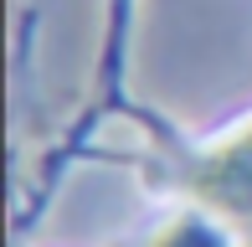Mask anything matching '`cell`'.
Returning <instances> with one entry per match:
<instances>
[{"mask_svg": "<svg viewBox=\"0 0 252 247\" xmlns=\"http://www.w3.org/2000/svg\"><path fill=\"white\" fill-rule=\"evenodd\" d=\"M170 181L196 211L232 227L237 237H247L252 232V119L232 124L211 144L190 150Z\"/></svg>", "mask_w": 252, "mask_h": 247, "instance_id": "cell-1", "label": "cell"}, {"mask_svg": "<svg viewBox=\"0 0 252 247\" xmlns=\"http://www.w3.org/2000/svg\"><path fill=\"white\" fill-rule=\"evenodd\" d=\"M237 247H252V232H247V237H237Z\"/></svg>", "mask_w": 252, "mask_h": 247, "instance_id": "cell-3", "label": "cell"}, {"mask_svg": "<svg viewBox=\"0 0 252 247\" xmlns=\"http://www.w3.org/2000/svg\"><path fill=\"white\" fill-rule=\"evenodd\" d=\"M144 247H226V242H221V221H211L206 211L186 206V211H175L170 221H159L155 237Z\"/></svg>", "mask_w": 252, "mask_h": 247, "instance_id": "cell-2", "label": "cell"}]
</instances>
